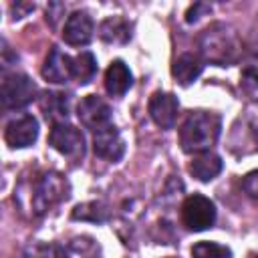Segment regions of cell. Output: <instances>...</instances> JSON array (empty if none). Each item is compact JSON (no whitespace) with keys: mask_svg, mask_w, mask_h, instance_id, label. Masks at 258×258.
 Masks as SVG:
<instances>
[{"mask_svg":"<svg viewBox=\"0 0 258 258\" xmlns=\"http://www.w3.org/2000/svg\"><path fill=\"white\" fill-rule=\"evenodd\" d=\"M228 147L236 155H250L258 151V101L248 103L234 121Z\"/></svg>","mask_w":258,"mask_h":258,"instance_id":"cell-4","label":"cell"},{"mask_svg":"<svg viewBox=\"0 0 258 258\" xmlns=\"http://www.w3.org/2000/svg\"><path fill=\"white\" fill-rule=\"evenodd\" d=\"M36 137H38V121L32 115L16 117L4 129V141L14 149L32 145Z\"/></svg>","mask_w":258,"mask_h":258,"instance_id":"cell-10","label":"cell"},{"mask_svg":"<svg viewBox=\"0 0 258 258\" xmlns=\"http://www.w3.org/2000/svg\"><path fill=\"white\" fill-rule=\"evenodd\" d=\"M62 258H101V248L93 238H75L62 246Z\"/></svg>","mask_w":258,"mask_h":258,"instance_id":"cell-20","label":"cell"},{"mask_svg":"<svg viewBox=\"0 0 258 258\" xmlns=\"http://www.w3.org/2000/svg\"><path fill=\"white\" fill-rule=\"evenodd\" d=\"M147 109H149V115L157 127L173 129L175 119H177V111H179V103H177V97L173 93L155 91L149 99Z\"/></svg>","mask_w":258,"mask_h":258,"instance_id":"cell-9","label":"cell"},{"mask_svg":"<svg viewBox=\"0 0 258 258\" xmlns=\"http://www.w3.org/2000/svg\"><path fill=\"white\" fill-rule=\"evenodd\" d=\"M71 60L73 56L64 54L58 46H50L46 58H44V67H42V77L50 83H56V85H64L73 79V73H71Z\"/></svg>","mask_w":258,"mask_h":258,"instance_id":"cell-13","label":"cell"},{"mask_svg":"<svg viewBox=\"0 0 258 258\" xmlns=\"http://www.w3.org/2000/svg\"><path fill=\"white\" fill-rule=\"evenodd\" d=\"M73 220H83V222H95V224H103L109 220V210L103 202H85V204H79L73 214H71Z\"/></svg>","mask_w":258,"mask_h":258,"instance_id":"cell-21","label":"cell"},{"mask_svg":"<svg viewBox=\"0 0 258 258\" xmlns=\"http://www.w3.org/2000/svg\"><path fill=\"white\" fill-rule=\"evenodd\" d=\"M222 167H224V163H222L220 155L210 153V151L200 153V155L194 157V161L187 165L189 173H191L196 179H200V181H212L216 175H220Z\"/></svg>","mask_w":258,"mask_h":258,"instance_id":"cell-17","label":"cell"},{"mask_svg":"<svg viewBox=\"0 0 258 258\" xmlns=\"http://www.w3.org/2000/svg\"><path fill=\"white\" fill-rule=\"evenodd\" d=\"M242 189L250 200L258 202V169H254L242 177Z\"/></svg>","mask_w":258,"mask_h":258,"instance_id":"cell-24","label":"cell"},{"mask_svg":"<svg viewBox=\"0 0 258 258\" xmlns=\"http://www.w3.org/2000/svg\"><path fill=\"white\" fill-rule=\"evenodd\" d=\"M248 258H258V252H250V254H248Z\"/></svg>","mask_w":258,"mask_h":258,"instance_id":"cell-28","label":"cell"},{"mask_svg":"<svg viewBox=\"0 0 258 258\" xmlns=\"http://www.w3.org/2000/svg\"><path fill=\"white\" fill-rule=\"evenodd\" d=\"M131 85H133V75H131L129 67L121 58L113 60L105 71V89H107V93L111 97H123L129 91Z\"/></svg>","mask_w":258,"mask_h":258,"instance_id":"cell-15","label":"cell"},{"mask_svg":"<svg viewBox=\"0 0 258 258\" xmlns=\"http://www.w3.org/2000/svg\"><path fill=\"white\" fill-rule=\"evenodd\" d=\"M202 12H210V6L208 4H202V2H198V4H194L187 12H185V22H198L200 20V16H202Z\"/></svg>","mask_w":258,"mask_h":258,"instance_id":"cell-25","label":"cell"},{"mask_svg":"<svg viewBox=\"0 0 258 258\" xmlns=\"http://www.w3.org/2000/svg\"><path fill=\"white\" fill-rule=\"evenodd\" d=\"M62 12H64V6H62V4H58V2L48 4V8H46V22H50V24L54 26Z\"/></svg>","mask_w":258,"mask_h":258,"instance_id":"cell-27","label":"cell"},{"mask_svg":"<svg viewBox=\"0 0 258 258\" xmlns=\"http://www.w3.org/2000/svg\"><path fill=\"white\" fill-rule=\"evenodd\" d=\"M99 36L111 44H125L131 38V26L121 16H109L99 26Z\"/></svg>","mask_w":258,"mask_h":258,"instance_id":"cell-18","label":"cell"},{"mask_svg":"<svg viewBox=\"0 0 258 258\" xmlns=\"http://www.w3.org/2000/svg\"><path fill=\"white\" fill-rule=\"evenodd\" d=\"M202 71H204V62H202V58L198 56V54H194V52H183V54H179L175 60H173V64H171V75H173V79L179 83V85H189V83H194L200 75H202Z\"/></svg>","mask_w":258,"mask_h":258,"instance_id":"cell-16","label":"cell"},{"mask_svg":"<svg viewBox=\"0 0 258 258\" xmlns=\"http://www.w3.org/2000/svg\"><path fill=\"white\" fill-rule=\"evenodd\" d=\"M48 143L54 151H58L64 157L81 159L85 155V137L81 129H77L71 123H54L48 133Z\"/></svg>","mask_w":258,"mask_h":258,"instance_id":"cell-7","label":"cell"},{"mask_svg":"<svg viewBox=\"0 0 258 258\" xmlns=\"http://www.w3.org/2000/svg\"><path fill=\"white\" fill-rule=\"evenodd\" d=\"M40 109L48 121L54 123H64L69 113H71V95L60 93V91H44L40 95Z\"/></svg>","mask_w":258,"mask_h":258,"instance_id":"cell-14","label":"cell"},{"mask_svg":"<svg viewBox=\"0 0 258 258\" xmlns=\"http://www.w3.org/2000/svg\"><path fill=\"white\" fill-rule=\"evenodd\" d=\"M93 151L97 157L107 161H119L125 153V143L115 125H109L93 133Z\"/></svg>","mask_w":258,"mask_h":258,"instance_id":"cell-11","label":"cell"},{"mask_svg":"<svg viewBox=\"0 0 258 258\" xmlns=\"http://www.w3.org/2000/svg\"><path fill=\"white\" fill-rule=\"evenodd\" d=\"M32 10H34V4H30V2H16V4H12V18L14 20L24 18Z\"/></svg>","mask_w":258,"mask_h":258,"instance_id":"cell-26","label":"cell"},{"mask_svg":"<svg viewBox=\"0 0 258 258\" xmlns=\"http://www.w3.org/2000/svg\"><path fill=\"white\" fill-rule=\"evenodd\" d=\"M222 133V119L212 111H191L179 127V145L185 153H206Z\"/></svg>","mask_w":258,"mask_h":258,"instance_id":"cell-2","label":"cell"},{"mask_svg":"<svg viewBox=\"0 0 258 258\" xmlns=\"http://www.w3.org/2000/svg\"><path fill=\"white\" fill-rule=\"evenodd\" d=\"M2 107L4 109H22L30 105L36 97V85L28 75L22 73H10L2 77Z\"/></svg>","mask_w":258,"mask_h":258,"instance_id":"cell-5","label":"cell"},{"mask_svg":"<svg viewBox=\"0 0 258 258\" xmlns=\"http://www.w3.org/2000/svg\"><path fill=\"white\" fill-rule=\"evenodd\" d=\"M240 87L248 93L258 89V54L248 56L240 69Z\"/></svg>","mask_w":258,"mask_h":258,"instance_id":"cell-23","label":"cell"},{"mask_svg":"<svg viewBox=\"0 0 258 258\" xmlns=\"http://www.w3.org/2000/svg\"><path fill=\"white\" fill-rule=\"evenodd\" d=\"M71 73H73V79L81 85H87L93 81L95 73H97V58L93 52L89 50H83L79 52L77 56H73L71 60Z\"/></svg>","mask_w":258,"mask_h":258,"instance_id":"cell-19","label":"cell"},{"mask_svg":"<svg viewBox=\"0 0 258 258\" xmlns=\"http://www.w3.org/2000/svg\"><path fill=\"white\" fill-rule=\"evenodd\" d=\"M93 30H95V24H93V18L83 12V10H77L73 12L67 22H64V28H62V38L67 44L71 46H85L91 42L93 38Z\"/></svg>","mask_w":258,"mask_h":258,"instance_id":"cell-12","label":"cell"},{"mask_svg":"<svg viewBox=\"0 0 258 258\" xmlns=\"http://www.w3.org/2000/svg\"><path fill=\"white\" fill-rule=\"evenodd\" d=\"M242 42L234 28L224 22L208 26L200 36V52L206 60L218 67H228L238 60Z\"/></svg>","mask_w":258,"mask_h":258,"instance_id":"cell-3","label":"cell"},{"mask_svg":"<svg viewBox=\"0 0 258 258\" xmlns=\"http://www.w3.org/2000/svg\"><path fill=\"white\" fill-rule=\"evenodd\" d=\"M71 185L67 181V177L58 171H42L38 173L30 183H22L16 191H14V200L24 198L26 202L22 204V208H26L32 216H42L46 214L50 208H54L56 204H60L62 200L69 198Z\"/></svg>","mask_w":258,"mask_h":258,"instance_id":"cell-1","label":"cell"},{"mask_svg":"<svg viewBox=\"0 0 258 258\" xmlns=\"http://www.w3.org/2000/svg\"><path fill=\"white\" fill-rule=\"evenodd\" d=\"M77 117L93 133L95 131H101V129H105L109 125H113L111 123V107H109V103L103 101L97 95H87V97H83L79 101V105H77Z\"/></svg>","mask_w":258,"mask_h":258,"instance_id":"cell-8","label":"cell"},{"mask_svg":"<svg viewBox=\"0 0 258 258\" xmlns=\"http://www.w3.org/2000/svg\"><path fill=\"white\" fill-rule=\"evenodd\" d=\"M181 222L191 232H204L216 222V206L202 194L187 196L181 204Z\"/></svg>","mask_w":258,"mask_h":258,"instance_id":"cell-6","label":"cell"},{"mask_svg":"<svg viewBox=\"0 0 258 258\" xmlns=\"http://www.w3.org/2000/svg\"><path fill=\"white\" fill-rule=\"evenodd\" d=\"M191 258H232V250L218 242H198L191 246Z\"/></svg>","mask_w":258,"mask_h":258,"instance_id":"cell-22","label":"cell"}]
</instances>
